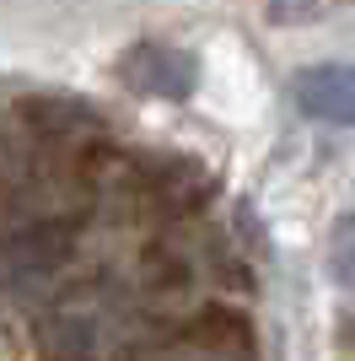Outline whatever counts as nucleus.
<instances>
[{
	"label": "nucleus",
	"mask_w": 355,
	"mask_h": 361,
	"mask_svg": "<svg viewBox=\"0 0 355 361\" xmlns=\"http://www.w3.org/2000/svg\"><path fill=\"white\" fill-rule=\"evenodd\" d=\"M118 81L146 97H189L194 81H199V60L194 49H178V44H162V38H146L118 54Z\"/></svg>",
	"instance_id": "nucleus-1"
},
{
	"label": "nucleus",
	"mask_w": 355,
	"mask_h": 361,
	"mask_svg": "<svg viewBox=\"0 0 355 361\" xmlns=\"http://www.w3.org/2000/svg\"><path fill=\"white\" fill-rule=\"evenodd\" d=\"M296 108L323 124H355V65H312L296 75Z\"/></svg>",
	"instance_id": "nucleus-2"
},
{
	"label": "nucleus",
	"mask_w": 355,
	"mask_h": 361,
	"mask_svg": "<svg viewBox=\"0 0 355 361\" xmlns=\"http://www.w3.org/2000/svg\"><path fill=\"white\" fill-rule=\"evenodd\" d=\"M328 270L344 291H355V216H344L334 226V254H328Z\"/></svg>",
	"instance_id": "nucleus-3"
},
{
	"label": "nucleus",
	"mask_w": 355,
	"mask_h": 361,
	"mask_svg": "<svg viewBox=\"0 0 355 361\" xmlns=\"http://www.w3.org/2000/svg\"><path fill=\"white\" fill-rule=\"evenodd\" d=\"M344 334H350V350H355V313H350V324H344Z\"/></svg>",
	"instance_id": "nucleus-4"
}]
</instances>
